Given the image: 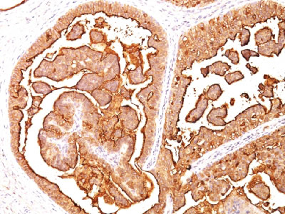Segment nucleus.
Instances as JSON below:
<instances>
[{
  "instance_id": "nucleus-2",
  "label": "nucleus",
  "mask_w": 285,
  "mask_h": 214,
  "mask_svg": "<svg viewBox=\"0 0 285 214\" xmlns=\"http://www.w3.org/2000/svg\"><path fill=\"white\" fill-rule=\"evenodd\" d=\"M241 53L243 55V57L247 59L248 62L249 61V59H250V57H259V54L257 53V52H255L249 49L243 50V51H242Z\"/></svg>"
},
{
  "instance_id": "nucleus-3",
  "label": "nucleus",
  "mask_w": 285,
  "mask_h": 214,
  "mask_svg": "<svg viewBox=\"0 0 285 214\" xmlns=\"http://www.w3.org/2000/svg\"><path fill=\"white\" fill-rule=\"evenodd\" d=\"M248 68H249V69H250V70H251V71H252V73H253V74L257 73V71H258V69H257V68H254V67H252V68L248 67Z\"/></svg>"
},
{
  "instance_id": "nucleus-1",
  "label": "nucleus",
  "mask_w": 285,
  "mask_h": 214,
  "mask_svg": "<svg viewBox=\"0 0 285 214\" xmlns=\"http://www.w3.org/2000/svg\"><path fill=\"white\" fill-rule=\"evenodd\" d=\"M244 78V76L242 75L240 71H235V72L229 74L225 76V80L229 84H232L233 82H237V81L241 80Z\"/></svg>"
}]
</instances>
